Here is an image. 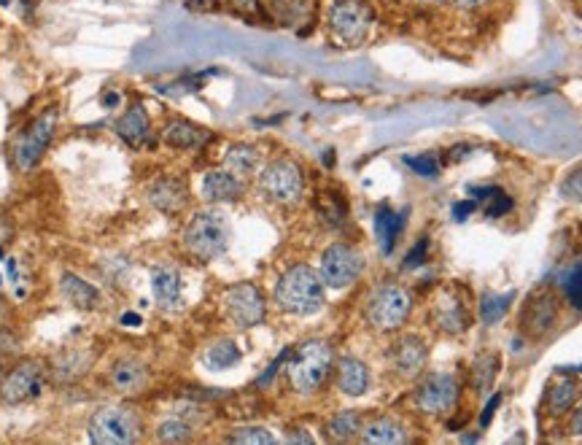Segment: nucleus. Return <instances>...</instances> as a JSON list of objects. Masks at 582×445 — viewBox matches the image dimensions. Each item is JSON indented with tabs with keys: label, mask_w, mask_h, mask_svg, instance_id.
Returning a JSON list of instances; mask_svg holds the SVG:
<instances>
[{
	"label": "nucleus",
	"mask_w": 582,
	"mask_h": 445,
	"mask_svg": "<svg viewBox=\"0 0 582 445\" xmlns=\"http://www.w3.org/2000/svg\"><path fill=\"white\" fill-rule=\"evenodd\" d=\"M149 197L154 208H159V211L178 214L186 205V200H189V192H186L184 181H178V178H159L157 184L149 189Z\"/></svg>",
	"instance_id": "obj_21"
},
{
	"label": "nucleus",
	"mask_w": 582,
	"mask_h": 445,
	"mask_svg": "<svg viewBox=\"0 0 582 445\" xmlns=\"http://www.w3.org/2000/svg\"><path fill=\"white\" fill-rule=\"evenodd\" d=\"M189 6H192L194 11H208L213 6V0H192Z\"/></svg>",
	"instance_id": "obj_50"
},
{
	"label": "nucleus",
	"mask_w": 582,
	"mask_h": 445,
	"mask_svg": "<svg viewBox=\"0 0 582 445\" xmlns=\"http://www.w3.org/2000/svg\"><path fill=\"white\" fill-rule=\"evenodd\" d=\"M461 386L450 373H434L421 381L415 392V405L426 416H442L459 402Z\"/></svg>",
	"instance_id": "obj_10"
},
{
	"label": "nucleus",
	"mask_w": 582,
	"mask_h": 445,
	"mask_svg": "<svg viewBox=\"0 0 582 445\" xmlns=\"http://www.w3.org/2000/svg\"><path fill=\"white\" fill-rule=\"evenodd\" d=\"M240 348L238 343H232V340H219V343H213L208 351H205V365L211 367V370H230L240 362Z\"/></svg>",
	"instance_id": "obj_32"
},
{
	"label": "nucleus",
	"mask_w": 582,
	"mask_h": 445,
	"mask_svg": "<svg viewBox=\"0 0 582 445\" xmlns=\"http://www.w3.org/2000/svg\"><path fill=\"white\" fill-rule=\"evenodd\" d=\"M138 440V419L133 410L100 408L89 421V443L92 445H135Z\"/></svg>",
	"instance_id": "obj_6"
},
{
	"label": "nucleus",
	"mask_w": 582,
	"mask_h": 445,
	"mask_svg": "<svg viewBox=\"0 0 582 445\" xmlns=\"http://www.w3.org/2000/svg\"><path fill=\"white\" fill-rule=\"evenodd\" d=\"M432 319L445 335H464V332L469 330L467 303H464L453 289H445V292H440V297L434 300Z\"/></svg>",
	"instance_id": "obj_13"
},
{
	"label": "nucleus",
	"mask_w": 582,
	"mask_h": 445,
	"mask_svg": "<svg viewBox=\"0 0 582 445\" xmlns=\"http://www.w3.org/2000/svg\"><path fill=\"white\" fill-rule=\"evenodd\" d=\"M407 168L413 170V173H418V176H437L440 173V162H437V157L434 154H418V157H405Z\"/></svg>",
	"instance_id": "obj_38"
},
{
	"label": "nucleus",
	"mask_w": 582,
	"mask_h": 445,
	"mask_svg": "<svg viewBox=\"0 0 582 445\" xmlns=\"http://www.w3.org/2000/svg\"><path fill=\"white\" fill-rule=\"evenodd\" d=\"M483 205H485V216H488V219H502V216H507L512 211V197H507L502 189H499V192H496L491 200H485Z\"/></svg>",
	"instance_id": "obj_40"
},
{
	"label": "nucleus",
	"mask_w": 582,
	"mask_h": 445,
	"mask_svg": "<svg viewBox=\"0 0 582 445\" xmlns=\"http://www.w3.org/2000/svg\"><path fill=\"white\" fill-rule=\"evenodd\" d=\"M54 130H57V111L49 108L27 127L25 133L19 135L14 141V162H17L19 170L36 168L46 149H49V143H52Z\"/></svg>",
	"instance_id": "obj_9"
},
{
	"label": "nucleus",
	"mask_w": 582,
	"mask_h": 445,
	"mask_svg": "<svg viewBox=\"0 0 582 445\" xmlns=\"http://www.w3.org/2000/svg\"><path fill=\"white\" fill-rule=\"evenodd\" d=\"M286 445H316L313 435H310L305 427L289 429V435H286Z\"/></svg>",
	"instance_id": "obj_42"
},
{
	"label": "nucleus",
	"mask_w": 582,
	"mask_h": 445,
	"mask_svg": "<svg viewBox=\"0 0 582 445\" xmlns=\"http://www.w3.org/2000/svg\"><path fill=\"white\" fill-rule=\"evenodd\" d=\"M375 22L370 0H335L329 9V33L340 46H359L367 41Z\"/></svg>",
	"instance_id": "obj_4"
},
{
	"label": "nucleus",
	"mask_w": 582,
	"mask_h": 445,
	"mask_svg": "<svg viewBox=\"0 0 582 445\" xmlns=\"http://www.w3.org/2000/svg\"><path fill=\"white\" fill-rule=\"evenodd\" d=\"M426 257H429V241H418L413 246V251L407 254L405 259V270H415V267H421L426 262Z\"/></svg>",
	"instance_id": "obj_41"
},
{
	"label": "nucleus",
	"mask_w": 582,
	"mask_h": 445,
	"mask_svg": "<svg viewBox=\"0 0 582 445\" xmlns=\"http://www.w3.org/2000/svg\"><path fill=\"white\" fill-rule=\"evenodd\" d=\"M146 378H149V373L138 359H119L111 370V381L119 392H138Z\"/></svg>",
	"instance_id": "obj_28"
},
{
	"label": "nucleus",
	"mask_w": 582,
	"mask_h": 445,
	"mask_svg": "<svg viewBox=\"0 0 582 445\" xmlns=\"http://www.w3.org/2000/svg\"><path fill=\"white\" fill-rule=\"evenodd\" d=\"M413 311V294L405 286L386 284L372 292L367 303V321L378 332H397Z\"/></svg>",
	"instance_id": "obj_5"
},
{
	"label": "nucleus",
	"mask_w": 582,
	"mask_h": 445,
	"mask_svg": "<svg viewBox=\"0 0 582 445\" xmlns=\"http://www.w3.org/2000/svg\"><path fill=\"white\" fill-rule=\"evenodd\" d=\"M561 197L569 200V203H582V165L580 168H574L572 173L564 178V184H561Z\"/></svg>",
	"instance_id": "obj_39"
},
{
	"label": "nucleus",
	"mask_w": 582,
	"mask_h": 445,
	"mask_svg": "<svg viewBox=\"0 0 582 445\" xmlns=\"http://www.w3.org/2000/svg\"><path fill=\"white\" fill-rule=\"evenodd\" d=\"M407 211H394L391 205H380L375 211V235H378L380 251L383 254H391L394 246H397L399 235L405 230Z\"/></svg>",
	"instance_id": "obj_19"
},
{
	"label": "nucleus",
	"mask_w": 582,
	"mask_h": 445,
	"mask_svg": "<svg viewBox=\"0 0 582 445\" xmlns=\"http://www.w3.org/2000/svg\"><path fill=\"white\" fill-rule=\"evenodd\" d=\"M62 294L71 300L79 311H89V308H95L97 300H100V294H97V289L92 284H87V281H81V278L71 276V273H65L62 276Z\"/></svg>",
	"instance_id": "obj_30"
},
{
	"label": "nucleus",
	"mask_w": 582,
	"mask_h": 445,
	"mask_svg": "<svg viewBox=\"0 0 582 445\" xmlns=\"http://www.w3.org/2000/svg\"><path fill=\"white\" fill-rule=\"evenodd\" d=\"M224 308H227V316L243 330L262 324L267 316L265 294L259 292V286L254 284L232 286L227 297H224Z\"/></svg>",
	"instance_id": "obj_11"
},
{
	"label": "nucleus",
	"mask_w": 582,
	"mask_h": 445,
	"mask_svg": "<svg viewBox=\"0 0 582 445\" xmlns=\"http://www.w3.org/2000/svg\"><path fill=\"white\" fill-rule=\"evenodd\" d=\"M580 397V383L574 378H558L550 389H547V410L550 416H564L566 410H572V405Z\"/></svg>",
	"instance_id": "obj_27"
},
{
	"label": "nucleus",
	"mask_w": 582,
	"mask_h": 445,
	"mask_svg": "<svg viewBox=\"0 0 582 445\" xmlns=\"http://www.w3.org/2000/svg\"><path fill=\"white\" fill-rule=\"evenodd\" d=\"M558 321V303L553 294H534L521 313V327L531 338H542L556 327Z\"/></svg>",
	"instance_id": "obj_14"
},
{
	"label": "nucleus",
	"mask_w": 582,
	"mask_h": 445,
	"mask_svg": "<svg viewBox=\"0 0 582 445\" xmlns=\"http://www.w3.org/2000/svg\"><path fill=\"white\" fill-rule=\"evenodd\" d=\"M151 289H154V297H157V303L162 308H173L181 300V276H178L176 267H154V273H151Z\"/></svg>",
	"instance_id": "obj_24"
},
{
	"label": "nucleus",
	"mask_w": 582,
	"mask_h": 445,
	"mask_svg": "<svg viewBox=\"0 0 582 445\" xmlns=\"http://www.w3.org/2000/svg\"><path fill=\"white\" fill-rule=\"evenodd\" d=\"M227 445H281L273 432L262 427H240L227 437Z\"/></svg>",
	"instance_id": "obj_35"
},
{
	"label": "nucleus",
	"mask_w": 582,
	"mask_h": 445,
	"mask_svg": "<svg viewBox=\"0 0 582 445\" xmlns=\"http://www.w3.org/2000/svg\"><path fill=\"white\" fill-rule=\"evenodd\" d=\"M324 300H327L324 281L308 265L289 267L275 284V303L294 316H313L324 308Z\"/></svg>",
	"instance_id": "obj_1"
},
{
	"label": "nucleus",
	"mask_w": 582,
	"mask_h": 445,
	"mask_svg": "<svg viewBox=\"0 0 582 445\" xmlns=\"http://www.w3.org/2000/svg\"><path fill=\"white\" fill-rule=\"evenodd\" d=\"M224 162H227V170H232L235 176L243 178L259 165V154L248 143H235L230 152H227V157H224Z\"/></svg>",
	"instance_id": "obj_33"
},
{
	"label": "nucleus",
	"mask_w": 582,
	"mask_h": 445,
	"mask_svg": "<svg viewBox=\"0 0 582 445\" xmlns=\"http://www.w3.org/2000/svg\"><path fill=\"white\" fill-rule=\"evenodd\" d=\"M472 152V146H459V149H453V152H450V157H453V160H459V157H464V154H469Z\"/></svg>",
	"instance_id": "obj_51"
},
{
	"label": "nucleus",
	"mask_w": 582,
	"mask_h": 445,
	"mask_svg": "<svg viewBox=\"0 0 582 445\" xmlns=\"http://www.w3.org/2000/svg\"><path fill=\"white\" fill-rule=\"evenodd\" d=\"M572 435L582 437V405L577 410H574V416H572Z\"/></svg>",
	"instance_id": "obj_49"
},
{
	"label": "nucleus",
	"mask_w": 582,
	"mask_h": 445,
	"mask_svg": "<svg viewBox=\"0 0 582 445\" xmlns=\"http://www.w3.org/2000/svg\"><path fill=\"white\" fill-rule=\"evenodd\" d=\"M124 324H138V316H124Z\"/></svg>",
	"instance_id": "obj_53"
},
{
	"label": "nucleus",
	"mask_w": 582,
	"mask_h": 445,
	"mask_svg": "<svg viewBox=\"0 0 582 445\" xmlns=\"http://www.w3.org/2000/svg\"><path fill=\"white\" fill-rule=\"evenodd\" d=\"M337 386L348 397H362L370 389V370H367L362 359H353V356L340 359V365H337Z\"/></svg>",
	"instance_id": "obj_20"
},
{
	"label": "nucleus",
	"mask_w": 582,
	"mask_h": 445,
	"mask_svg": "<svg viewBox=\"0 0 582 445\" xmlns=\"http://www.w3.org/2000/svg\"><path fill=\"white\" fill-rule=\"evenodd\" d=\"M184 246L192 257L211 262L230 246V219L221 211H197L184 230Z\"/></svg>",
	"instance_id": "obj_2"
},
{
	"label": "nucleus",
	"mask_w": 582,
	"mask_h": 445,
	"mask_svg": "<svg viewBox=\"0 0 582 445\" xmlns=\"http://www.w3.org/2000/svg\"><path fill=\"white\" fill-rule=\"evenodd\" d=\"M512 300H515V294H494V292H485L480 297V308H477V316L483 324H499L504 319V313L510 311Z\"/></svg>",
	"instance_id": "obj_31"
},
{
	"label": "nucleus",
	"mask_w": 582,
	"mask_h": 445,
	"mask_svg": "<svg viewBox=\"0 0 582 445\" xmlns=\"http://www.w3.org/2000/svg\"><path fill=\"white\" fill-rule=\"evenodd\" d=\"M11 222L9 219H6V214H3V211H0V246H3V243L9 241L11 238Z\"/></svg>",
	"instance_id": "obj_48"
},
{
	"label": "nucleus",
	"mask_w": 582,
	"mask_h": 445,
	"mask_svg": "<svg viewBox=\"0 0 582 445\" xmlns=\"http://www.w3.org/2000/svg\"><path fill=\"white\" fill-rule=\"evenodd\" d=\"M499 405H502V392L494 394V397L488 400V405L483 408V416H480V427H488V424H491V419H494V413Z\"/></svg>",
	"instance_id": "obj_44"
},
{
	"label": "nucleus",
	"mask_w": 582,
	"mask_h": 445,
	"mask_svg": "<svg viewBox=\"0 0 582 445\" xmlns=\"http://www.w3.org/2000/svg\"><path fill=\"white\" fill-rule=\"evenodd\" d=\"M246 192L240 176H235L232 170L216 168L208 170L203 178V197L208 203H235Z\"/></svg>",
	"instance_id": "obj_16"
},
{
	"label": "nucleus",
	"mask_w": 582,
	"mask_h": 445,
	"mask_svg": "<svg viewBox=\"0 0 582 445\" xmlns=\"http://www.w3.org/2000/svg\"><path fill=\"white\" fill-rule=\"evenodd\" d=\"M477 205L480 203H475V200H461V203L453 205V219H456V222H467L469 216L477 211Z\"/></svg>",
	"instance_id": "obj_43"
},
{
	"label": "nucleus",
	"mask_w": 582,
	"mask_h": 445,
	"mask_svg": "<svg viewBox=\"0 0 582 445\" xmlns=\"http://www.w3.org/2000/svg\"><path fill=\"white\" fill-rule=\"evenodd\" d=\"M453 6L459 11H480V9H485L491 0H450Z\"/></svg>",
	"instance_id": "obj_47"
},
{
	"label": "nucleus",
	"mask_w": 582,
	"mask_h": 445,
	"mask_svg": "<svg viewBox=\"0 0 582 445\" xmlns=\"http://www.w3.org/2000/svg\"><path fill=\"white\" fill-rule=\"evenodd\" d=\"M230 3L240 11V14H248V17H256V14H262V6H259V0H230Z\"/></svg>",
	"instance_id": "obj_45"
},
{
	"label": "nucleus",
	"mask_w": 582,
	"mask_h": 445,
	"mask_svg": "<svg viewBox=\"0 0 582 445\" xmlns=\"http://www.w3.org/2000/svg\"><path fill=\"white\" fill-rule=\"evenodd\" d=\"M362 445H407V432L399 421L375 419L362 429Z\"/></svg>",
	"instance_id": "obj_25"
},
{
	"label": "nucleus",
	"mask_w": 582,
	"mask_h": 445,
	"mask_svg": "<svg viewBox=\"0 0 582 445\" xmlns=\"http://www.w3.org/2000/svg\"><path fill=\"white\" fill-rule=\"evenodd\" d=\"M335 365V351L327 340H308L302 343L289 362V381L300 394L316 392L327 381Z\"/></svg>",
	"instance_id": "obj_3"
},
{
	"label": "nucleus",
	"mask_w": 582,
	"mask_h": 445,
	"mask_svg": "<svg viewBox=\"0 0 582 445\" xmlns=\"http://www.w3.org/2000/svg\"><path fill=\"white\" fill-rule=\"evenodd\" d=\"M44 367L38 362H22L11 370L3 383H0V397L9 405H22V402L36 400L41 389H44Z\"/></svg>",
	"instance_id": "obj_12"
},
{
	"label": "nucleus",
	"mask_w": 582,
	"mask_h": 445,
	"mask_svg": "<svg viewBox=\"0 0 582 445\" xmlns=\"http://www.w3.org/2000/svg\"><path fill=\"white\" fill-rule=\"evenodd\" d=\"M157 435L162 443H170V445L186 443V440L192 437V427H189V424L181 419H170V421H165L162 427H159Z\"/></svg>",
	"instance_id": "obj_37"
},
{
	"label": "nucleus",
	"mask_w": 582,
	"mask_h": 445,
	"mask_svg": "<svg viewBox=\"0 0 582 445\" xmlns=\"http://www.w3.org/2000/svg\"><path fill=\"white\" fill-rule=\"evenodd\" d=\"M165 143L173 146V149H184V152H197V149H203L208 143L213 141V135L203 127L192 125V122H184V119H176V122H170L165 127V133H162Z\"/></svg>",
	"instance_id": "obj_17"
},
{
	"label": "nucleus",
	"mask_w": 582,
	"mask_h": 445,
	"mask_svg": "<svg viewBox=\"0 0 582 445\" xmlns=\"http://www.w3.org/2000/svg\"><path fill=\"white\" fill-rule=\"evenodd\" d=\"M289 354H291V348H286V351H283L281 359H278V362H273V365H270V370H267V373L262 375V378H259V381H256V383H259V386H267V383L273 381L275 373H278V367H281L283 362H286V359H289Z\"/></svg>",
	"instance_id": "obj_46"
},
{
	"label": "nucleus",
	"mask_w": 582,
	"mask_h": 445,
	"mask_svg": "<svg viewBox=\"0 0 582 445\" xmlns=\"http://www.w3.org/2000/svg\"><path fill=\"white\" fill-rule=\"evenodd\" d=\"M116 133L130 146H141L149 138V111L143 103H133L124 111V116L116 122Z\"/></svg>",
	"instance_id": "obj_22"
},
{
	"label": "nucleus",
	"mask_w": 582,
	"mask_h": 445,
	"mask_svg": "<svg viewBox=\"0 0 582 445\" xmlns=\"http://www.w3.org/2000/svg\"><path fill=\"white\" fill-rule=\"evenodd\" d=\"M89 359L79 354V351H65V354L57 356V378L62 381H73V378H79L84 370H87Z\"/></svg>",
	"instance_id": "obj_36"
},
{
	"label": "nucleus",
	"mask_w": 582,
	"mask_h": 445,
	"mask_svg": "<svg viewBox=\"0 0 582 445\" xmlns=\"http://www.w3.org/2000/svg\"><path fill=\"white\" fill-rule=\"evenodd\" d=\"M364 257L359 251L348 246V243H335L321 254V265H318V276L329 289H345V286L356 284V278L362 276Z\"/></svg>",
	"instance_id": "obj_7"
},
{
	"label": "nucleus",
	"mask_w": 582,
	"mask_h": 445,
	"mask_svg": "<svg viewBox=\"0 0 582 445\" xmlns=\"http://www.w3.org/2000/svg\"><path fill=\"white\" fill-rule=\"evenodd\" d=\"M318 0H273V17L291 30H308L316 19Z\"/></svg>",
	"instance_id": "obj_18"
},
{
	"label": "nucleus",
	"mask_w": 582,
	"mask_h": 445,
	"mask_svg": "<svg viewBox=\"0 0 582 445\" xmlns=\"http://www.w3.org/2000/svg\"><path fill=\"white\" fill-rule=\"evenodd\" d=\"M259 189H262L273 203L294 205L300 203L302 192H305V178H302V170L291 160H275L262 170V176H259Z\"/></svg>",
	"instance_id": "obj_8"
},
{
	"label": "nucleus",
	"mask_w": 582,
	"mask_h": 445,
	"mask_svg": "<svg viewBox=\"0 0 582 445\" xmlns=\"http://www.w3.org/2000/svg\"><path fill=\"white\" fill-rule=\"evenodd\" d=\"M558 284H561V292L569 300V305H572L574 311L582 313V262L566 267L561 278H558Z\"/></svg>",
	"instance_id": "obj_34"
},
{
	"label": "nucleus",
	"mask_w": 582,
	"mask_h": 445,
	"mask_svg": "<svg viewBox=\"0 0 582 445\" xmlns=\"http://www.w3.org/2000/svg\"><path fill=\"white\" fill-rule=\"evenodd\" d=\"M410 3H418V6H432V3H440V0H410Z\"/></svg>",
	"instance_id": "obj_52"
},
{
	"label": "nucleus",
	"mask_w": 582,
	"mask_h": 445,
	"mask_svg": "<svg viewBox=\"0 0 582 445\" xmlns=\"http://www.w3.org/2000/svg\"><path fill=\"white\" fill-rule=\"evenodd\" d=\"M502 367V359L496 351H480L472 362V389L477 394H485L494 386V378Z\"/></svg>",
	"instance_id": "obj_29"
},
{
	"label": "nucleus",
	"mask_w": 582,
	"mask_h": 445,
	"mask_svg": "<svg viewBox=\"0 0 582 445\" xmlns=\"http://www.w3.org/2000/svg\"><path fill=\"white\" fill-rule=\"evenodd\" d=\"M362 432V416L356 410H340L324 427V440L327 445H348L356 440V435Z\"/></svg>",
	"instance_id": "obj_23"
},
{
	"label": "nucleus",
	"mask_w": 582,
	"mask_h": 445,
	"mask_svg": "<svg viewBox=\"0 0 582 445\" xmlns=\"http://www.w3.org/2000/svg\"><path fill=\"white\" fill-rule=\"evenodd\" d=\"M316 214L327 227L337 230L348 219V203H345V197L337 189H327V192H321L316 197Z\"/></svg>",
	"instance_id": "obj_26"
},
{
	"label": "nucleus",
	"mask_w": 582,
	"mask_h": 445,
	"mask_svg": "<svg viewBox=\"0 0 582 445\" xmlns=\"http://www.w3.org/2000/svg\"><path fill=\"white\" fill-rule=\"evenodd\" d=\"M388 354H391V365H394V370H397L402 378H415V375H421V370L426 367L429 348H426V343L421 338L407 335V338L397 340Z\"/></svg>",
	"instance_id": "obj_15"
}]
</instances>
